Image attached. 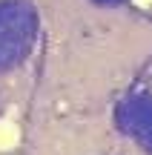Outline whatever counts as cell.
<instances>
[{
    "label": "cell",
    "mask_w": 152,
    "mask_h": 155,
    "mask_svg": "<svg viewBox=\"0 0 152 155\" xmlns=\"http://www.w3.org/2000/svg\"><path fill=\"white\" fill-rule=\"evenodd\" d=\"M17 141H20V129H17L11 121H0V152L15 150Z\"/></svg>",
    "instance_id": "1"
}]
</instances>
